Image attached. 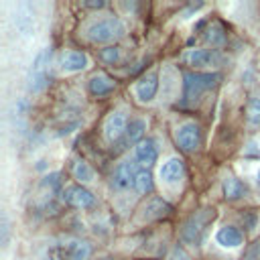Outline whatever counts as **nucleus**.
I'll return each mask as SVG.
<instances>
[{"instance_id": "1", "label": "nucleus", "mask_w": 260, "mask_h": 260, "mask_svg": "<svg viewBox=\"0 0 260 260\" xmlns=\"http://www.w3.org/2000/svg\"><path fill=\"white\" fill-rule=\"evenodd\" d=\"M215 219V209H199L195 213H191L187 217V221L183 223L181 228V238L183 242L187 244H193V246H199L203 240H205V234H207V225Z\"/></svg>"}, {"instance_id": "2", "label": "nucleus", "mask_w": 260, "mask_h": 260, "mask_svg": "<svg viewBox=\"0 0 260 260\" xmlns=\"http://www.w3.org/2000/svg\"><path fill=\"white\" fill-rule=\"evenodd\" d=\"M124 35H126V24L120 18H114V16L100 18V20H95L87 26V39L91 43H98V45L118 41Z\"/></svg>"}, {"instance_id": "3", "label": "nucleus", "mask_w": 260, "mask_h": 260, "mask_svg": "<svg viewBox=\"0 0 260 260\" xmlns=\"http://www.w3.org/2000/svg\"><path fill=\"white\" fill-rule=\"evenodd\" d=\"M219 81V73H201V71H187L183 75V91L187 100H197L203 91L215 87Z\"/></svg>"}, {"instance_id": "4", "label": "nucleus", "mask_w": 260, "mask_h": 260, "mask_svg": "<svg viewBox=\"0 0 260 260\" xmlns=\"http://www.w3.org/2000/svg\"><path fill=\"white\" fill-rule=\"evenodd\" d=\"M175 140L181 150L185 152H195L201 142H203V132L197 122H185L175 130Z\"/></svg>"}, {"instance_id": "5", "label": "nucleus", "mask_w": 260, "mask_h": 260, "mask_svg": "<svg viewBox=\"0 0 260 260\" xmlns=\"http://www.w3.org/2000/svg\"><path fill=\"white\" fill-rule=\"evenodd\" d=\"M183 61L195 69L201 67H213L221 63V55L215 49H187L183 53Z\"/></svg>"}, {"instance_id": "6", "label": "nucleus", "mask_w": 260, "mask_h": 260, "mask_svg": "<svg viewBox=\"0 0 260 260\" xmlns=\"http://www.w3.org/2000/svg\"><path fill=\"white\" fill-rule=\"evenodd\" d=\"M49 57H51V49H43V51L37 55L35 63H32L30 77H28V89H30L32 93L45 89V85H47V79H49V77H47L45 67H47V63H49Z\"/></svg>"}, {"instance_id": "7", "label": "nucleus", "mask_w": 260, "mask_h": 260, "mask_svg": "<svg viewBox=\"0 0 260 260\" xmlns=\"http://www.w3.org/2000/svg\"><path fill=\"white\" fill-rule=\"evenodd\" d=\"M63 201L75 209H91L95 205V197L83 185H69L63 193Z\"/></svg>"}, {"instance_id": "8", "label": "nucleus", "mask_w": 260, "mask_h": 260, "mask_svg": "<svg viewBox=\"0 0 260 260\" xmlns=\"http://www.w3.org/2000/svg\"><path fill=\"white\" fill-rule=\"evenodd\" d=\"M57 260H89L91 248L87 242H67L57 246Z\"/></svg>"}, {"instance_id": "9", "label": "nucleus", "mask_w": 260, "mask_h": 260, "mask_svg": "<svg viewBox=\"0 0 260 260\" xmlns=\"http://www.w3.org/2000/svg\"><path fill=\"white\" fill-rule=\"evenodd\" d=\"M126 128H128V120L122 112H112L108 118H106V124H104V136L106 140L110 142H116L120 140L124 134H126Z\"/></svg>"}, {"instance_id": "10", "label": "nucleus", "mask_w": 260, "mask_h": 260, "mask_svg": "<svg viewBox=\"0 0 260 260\" xmlns=\"http://www.w3.org/2000/svg\"><path fill=\"white\" fill-rule=\"evenodd\" d=\"M136 95L140 102H150L154 100L156 91H158V73L156 71H148L144 73L138 81H136V87H134Z\"/></svg>"}, {"instance_id": "11", "label": "nucleus", "mask_w": 260, "mask_h": 260, "mask_svg": "<svg viewBox=\"0 0 260 260\" xmlns=\"http://www.w3.org/2000/svg\"><path fill=\"white\" fill-rule=\"evenodd\" d=\"M136 167L132 160H122L116 169H114V175H112V185L116 189H128L130 185L134 187V179H136Z\"/></svg>"}, {"instance_id": "12", "label": "nucleus", "mask_w": 260, "mask_h": 260, "mask_svg": "<svg viewBox=\"0 0 260 260\" xmlns=\"http://www.w3.org/2000/svg\"><path fill=\"white\" fill-rule=\"evenodd\" d=\"M134 154H136V160L144 167H152L158 158V146H156V140L154 138H142L136 148H134Z\"/></svg>"}, {"instance_id": "13", "label": "nucleus", "mask_w": 260, "mask_h": 260, "mask_svg": "<svg viewBox=\"0 0 260 260\" xmlns=\"http://www.w3.org/2000/svg\"><path fill=\"white\" fill-rule=\"evenodd\" d=\"M215 242H217L219 246H223V248L234 250V248H240V246L244 244V234H242L236 225H223V228L217 230Z\"/></svg>"}, {"instance_id": "14", "label": "nucleus", "mask_w": 260, "mask_h": 260, "mask_svg": "<svg viewBox=\"0 0 260 260\" xmlns=\"http://www.w3.org/2000/svg\"><path fill=\"white\" fill-rule=\"evenodd\" d=\"M114 87H116V81H114L112 77H108L106 73H95V75H91L89 81H87V89H89V93L95 95V98H104V95L112 93Z\"/></svg>"}, {"instance_id": "15", "label": "nucleus", "mask_w": 260, "mask_h": 260, "mask_svg": "<svg viewBox=\"0 0 260 260\" xmlns=\"http://www.w3.org/2000/svg\"><path fill=\"white\" fill-rule=\"evenodd\" d=\"M87 55L83 51H67L61 55V69L65 73H75L87 67Z\"/></svg>"}, {"instance_id": "16", "label": "nucleus", "mask_w": 260, "mask_h": 260, "mask_svg": "<svg viewBox=\"0 0 260 260\" xmlns=\"http://www.w3.org/2000/svg\"><path fill=\"white\" fill-rule=\"evenodd\" d=\"M158 175H160V179L167 181V183L179 181V179L185 175V162H183V158L173 156V158L165 160L162 167H160V171H158Z\"/></svg>"}, {"instance_id": "17", "label": "nucleus", "mask_w": 260, "mask_h": 260, "mask_svg": "<svg viewBox=\"0 0 260 260\" xmlns=\"http://www.w3.org/2000/svg\"><path fill=\"white\" fill-rule=\"evenodd\" d=\"M244 195H246V185L238 177L228 175L223 179V197L228 201H236V199H242Z\"/></svg>"}, {"instance_id": "18", "label": "nucleus", "mask_w": 260, "mask_h": 260, "mask_svg": "<svg viewBox=\"0 0 260 260\" xmlns=\"http://www.w3.org/2000/svg\"><path fill=\"white\" fill-rule=\"evenodd\" d=\"M142 211H144V217H146V219H158V217L171 213V205H169L167 201H162L160 197H152V199L142 207Z\"/></svg>"}, {"instance_id": "19", "label": "nucleus", "mask_w": 260, "mask_h": 260, "mask_svg": "<svg viewBox=\"0 0 260 260\" xmlns=\"http://www.w3.org/2000/svg\"><path fill=\"white\" fill-rule=\"evenodd\" d=\"M146 130V122L142 118H134L128 122V128H126V134H124V144H138L142 140V134Z\"/></svg>"}, {"instance_id": "20", "label": "nucleus", "mask_w": 260, "mask_h": 260, "mask_svg": "<svg viewBox=\"0 0 260 260\" xmlns=\"http://www.w3.org/2000/svg\"><path fill=\"white\" fill-rule=\"evenodd\" d=\"M134 189H136L138 193H142V195H146V193H150V191L154 189V181H152L150 171H146V169H138L136 179H134Z\"/></svg>"}, {"instance_id": "21", "label": "nucleus", "mask_w": 260, "mask_h": 260, "mask_svg": "<svg viewBox=\"0 0 260 260\" xmlns=\"http://www.w3.org/2000/svg\"><path fill=\"white\" fill-rule=\"evenodd\" d=\"M73 177H75L79 183H91L93 177H95V173H93V169H91L85 160H77L75 167H73Z\"/></svg>"}, {"instance_id": "22", "label": "nucleus", "mask_w": 260, "mask_h": 260, "mask_svg": "<svg viewBox=\"0 0 260 260\" xmlns=\"http://www.w3.org/2000/svg\"><path fill=\"white\" fill-rule=\"evenodd\" d=\"M246 118L250 124H260V95H252L246 106Z\"/></svg>"}, {"instance_id": "23", "label": "nucleus", "mask_w": 260, "mask_h": 260, "mask_svg": "<svg viewBox=\"0 0 260 260\" xmlns=\"http://www.w3.org/2000/svg\"><path fill=\"white\" fill-rule=\"evenodd\" d=\"M205 41L207 43H211L213 47H221L223 43H225V32H223V28L221 26H209L207 30H205Z\"/></svg>"}, {"instance_id": "24", "label": "nucleus", "mask_w": 260, "mask_h": 260, "mask_svg": "<svg viewBox=\"0 0 260 260\" xmlns=\"http://www.w3.org/2000/svg\"><path fill=\"white\" fill-rule=\"evenodd\" d=\"M118 57H120L118 47H106V49L100 51V59L106 61V63H114V61H118Z\"/></svg>"}, {"instance_id": "25", "label": "nucleus", "mask_w": 260, "mask_h": 260, "mask_svg": "<svg viewBox=\"0 0 260 260\" xmlns=\"http://www.w3.org/2000/svg\"><path fill=\"white\" fill-rule=\"evenodd\" d=\"M169 260H191V256L181 248V246H175L169 254Z\"/></svg>"}, {"instance_id": "26", "label": "nucleus", "mask_w": 260, "mask_h": 260, "mask_svg": "<svg viewBox=\"0 0 260 260\" xmlns=\"http://www.w3.org/2000/svg\"><path fill=\"white\" fill-rule=\"evenodd\" d=\"M6 236H8V223H6V215H2V242L6 244Z\"/></svg>"}, {"instance_id": "27", "label": "nucleus", "mask_w": 260, "mask_h": 260, "mask_svg": "<svg viewBox=\"0 0 260 260\" xmlns=\"http://www.w3.org/2000/svg\"><path fill=\"white\" fill-rule=\"evenodd\" d=\"M85 6H89V8H104L106 4L104 2H85Z\"/></svg>"}, {"instance_id": "28", "label": "nucleus", "mask_w": 260, "mask_h": 260, "mask_svg": "<svg viewBox=\"0 0 260 260\" xmlns=\"http://www.w3.org/2000/svg\"><path fill=\"white\" fill-rule=\"evenodd\" d=\"M252 254H256V256H258V260H260V244H256V246H254Z\"/></svg>"}, {"instance_id": "29", "label": "nucleus", "mask_w": 260, "mask_h": 260, "mask_svg": "<svg viewBox=\"0 0 260 260\" xmlns=\"http://www.w3.org/2000/svg\"><path fill=\"white\" fill-rule=\"evenodd\" d=\"M256 185H258V187H260V171H258V173H256Z\"/></svg>"}]
</instances>
